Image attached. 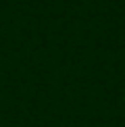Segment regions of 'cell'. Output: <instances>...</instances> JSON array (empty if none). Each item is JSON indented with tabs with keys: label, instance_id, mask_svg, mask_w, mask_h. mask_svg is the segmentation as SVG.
<instances>
[]
</instances>
